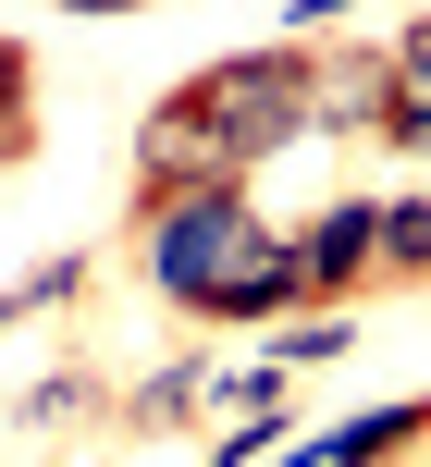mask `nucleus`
Returning <instances> with one entry per match:
<instances>
[{"instance_id": "nucleus-1", "label": "nucleus", "mask_w": 431, "mask_h": 467, "mask_svg": "<svg viewBox=\"0 0 431 467\" xmlns=\"http://www.w3.org/2000/svg\"><path fill=\"white\" fill-rule=\"evenodd\" d=\"M321 123V49H247L210 62L136 123V210L148 197H197V185H247L271 148H296Z\"/></svg>"}, {"instance_id": "nucleus-2", "label": "nucleus", "mask_w": 431, "mask_h": 467, "mask_svg": "<svg viewBox=\"0 0 431 467\" xmlns=\"http://www.w3.org/2000/svg\"><path fill=\"white\" fill-rule=\"evenodd\" d=\"M259 246L271 234H259V210H247V185H197V197H148L136 210V271L161 283L185 320H210L222 283H235Z\"/></svg>"}, {"instance_id": "nucleus-3", "label": "nucleus", "mask_w": 431, "mask_h": 467, "mask_svg": "<svg viewBox=\"0 0 431 467\" xmlns=\"http://www.w3.org/2000/svg\"><path fill=\"white\" fill-rule=\"evenodd\" d=\"M296 271H309V320H345V307L383 283V197H345L296 234Z\"/></svg>"}, {"instance_id": "nucleus-4", "label": "nucleus", "mask_w": 431, "mask_h": 467, "mask_svg": "<svg viewBox=\"0 0 431 467\" xmlns=\"http://www.w3.org/2000/svg\"><path fill=\"white\" fill-rule=\"evenodd\" d=\"M419 443H431V394H394V406H370V419L296 443V467H407Z\"/></svg>"}, {"instance_id": "nucleus-5", "label": "nucleus", "mask_w": 431, "mask_h": 467, "mask_svg": "<svg viewBox=\"0 0 431 467\" xmlns=\"http://www.w3.org/2000/svg\"><path fill=\"white\" fill-rule=\"evenodd\" d=\"M383 123H394V49H333L309 136H383Z\"/></svg>"}, {"instance_id": "nucleus-6", "label": "nucleus", "mask_w": 431, "mask_h": 467, "mask_svg": "<svg viewBox=\"0 0 431 467\" xmlns=\"http://www.w3.org/2000/svg\"><path fill=\"white\" fill-rule=\"evenodd\" d=\"M222 332H259V320H309V271H296V234H271L259 258H247L235 283H222V307H210Z\"/></svg>"}, {"instance_id": "nucleus-7", "label": "nucleus", "mask_w": 431, "mask_h": 467, "mask_svg": "<svg viewBox=\"0 0 431 467\" xmlns=\"http://www.w3.org/2000/svg\"><path fill=\"white\" fill-rule=\"evenodd\" d=\"M222 406V369H197V357H173V369H148L136 394H123V431H185Z\"/></svg>"}, {"instance_id": "nucleus-8", "label": "nucleus", "mask_w": 431, "mask_h": 467, "mask_svg": "<svg viewBox=\"0 0 431 467\" xmlns=\"http://www.w3.org/2000/svg\"><path fill=\"white\" fill-rule=\"evenodd\" d=\"M383 283H431V197H383Z\"/></svg>"}, {"instance_id": "nucleus-9", "label": "nucleus", "mask_w": 431, "mask_h": 467, "mask_svg": "<svg viewBox=\"0 0 431 467\" xmlns=\"http://www.w3.org/2000/svg\"><path fill=\"white\" fill-rule=\"evenodd\" d=\"M37 148V62H25V37H0V172Z\"/></svg>"}, {"instance_id": "nucleus-10", "label": "nucleus", "mask_w": 431, "mask_h": 467, "mask_svg": "<svg viewBox=\"0 0 431 467\" xmlns=\"http://www.w3.org/2000/svg\"><path fill=\"white\" fill-rule=\"evenodd\" d=\"M271 443H284V406H271V419H235V431L210 443V467H259Z\"/></svg>"}, {"instance_id": "nucleus-11", "label": "nucleus", "mask_w": 431, "mask_h": 467, "mask_svg": "<svg viewBox=\"0 0 431 467\" xmlns=\"http://www.w3.org/2000/svg\"><path fill=\"white\" fill-rule=\"evenodd\" d=\"M309 357H345V320H284V357L271 369H309Z\"/></svg>"}, {"instance_id": "nucleus-12", "label": "nucleus", "mask_w": 431, "mask_h": 467, "mask_svg": "<svg viewBox=\"0 0 431 467\" xmlns=\"http://www.w3.org/2000/svg\"><path fill=\"white\" fill-rule=\"evenodd\" d=\"M394 87H407V99H431V13L394 37Z\"/></svg>"}, {"instance_id": "nucleus-13", "label": "nucleus", "mask_w": 431, "mask_h": 467, "mask_svg": "<svg viewBox=\"0 0 431 467\" xmlns=\"http://www.w3.org/2000/svg\"><path fill=\"white\" fill-rule=\"evenodd\" d=\"M74 406H87V369H49L37 394H25V419H74Z\"/></svg>"}, {"instance_id": "nucleus-14", "label": "nucleus", "mask_w": 431, "mask_h": 467, "mask_svg": "<svg viewBox=\"0 0 431 467\" xmlns=\"http://www.w3.org/2000/svg\"><path fill=\"white\" fill-rule=\"evenodd\" d=\"M407 467H431V455H407Z\"/></svg>"}]
</instances>
